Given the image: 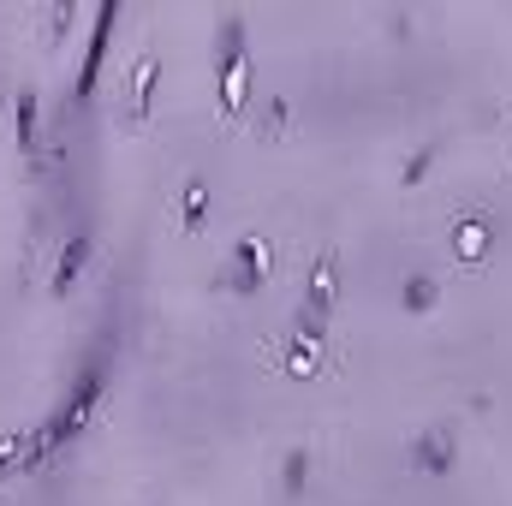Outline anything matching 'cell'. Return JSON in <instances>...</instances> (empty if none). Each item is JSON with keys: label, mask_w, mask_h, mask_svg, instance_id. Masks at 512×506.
Segmentation results:
<instances>
[{"label": "cell", "mask_w": 512, "mask_h": 506, "mask_svg": "<svg viewBox=\"0 0 512 506\" xmlns=\"http://www.w3.org/2000/svg\"><path fill=\"white\" fill-rule=\"evenodd\" d=\"M268 268H274V245L262 239V233H239L221 262H215V274H209V286L215 292H227V298H251L268 286Z\"/></svg>", "instance_id": "5"}, {"label": "cell", "mask_w": 512, "mask_h": 506, "mask_svg": "<svg viewBox=\"0 0 512 506\" xmlns=\"http://www.w3.org/2000/svg\"><path fill=\"white\" fill-rule=\"evenodd\" d=\"M340 274H346V262H340V245L328 239V245H316L310 256V268H304V286H298V310H292V334H304V340H328V328H334V304H340Z\"/></svg>", "instance_id": "3"}, {"label": "cell", "mask_w": 512, "mask_h": 506, "mask_svg": "<svg viewBox=\"0 0 512 506\" xmlns=\"http://www.w3.org/2000/svg\"><path fill=\"white\" fill-rule=\"evenodd\" d=\"M90 256H96L90 227H72V233L60 239L54 262H48V292H54V298H72V292H78V280H84V268H90Z\"/></svg>", "instance_id": "9"}, {"label": "cell", "mask_w": 512, "mask_h": 506, "mask_svg": "<svg viewBox=\"0 0 512 506\" xmlns=\"http://www.w3.org/2000/svg\"><path fill=\"white\" fill-rule=\"evenodd\" d=\"M447 304V280L435 268H411L399 280V316H435Z\"/></svg>", "instance_id": "11"}, {"label": "cell", "mask_w": 512, "mask_h": 506, "mask_svg": "<svg viewBox=\"0 0 512 506\" xmlns=\"http://www.w3.org/2000/svg\"><path fill=\"white\" fill-rule=\"evenodd\" d=\"M298 126V108L292 96H262V114H256V137H286Z\"/></svg>", "instance_id": "18"}, {"label": "cell", "mask_w": 512, "mask_h": 506, "mask_svg": "<svg viewBox=\"0 0 512 506\" xmlns=\"http://www.w3.org/2000/svg\"><path fill=\"white\" fill-rule=\"evenodd\" d=\"M102 393H108V346H96V352L78 364V376L66 381V393L54 399V411L36 423V465H48L60 447H72V441L90 429Z\"/></svg>", "instance_id": "1"}, {"label": "cell", "mask_w": 512, "mask_h": 506, "mask_svg": "<svg viewBox=\"0 0 512 506\" xmlns=\"http://www.w3.org/2000/svg\"><path fill=\"white\" fill-rule=\"evenodd\" d=\"M310 477H316V447H310V441H286V447H280V465H274L280 501H298V495L310 489Z\"/></svg>", "instance_id": "12"}, {"label": "cell", "mask_w": 512, "mask_h": 506, "mask_svg": "<svg viewBox=\"0 0 512 506\" xmlns=\"http://www.w3.org/2000/svg\"><path fill=\"white\" fill-rule=\"evenodd\" d=\"M36 471V429H6L0 435V483Z\"/></svg>", "instance_id": "16"}, {"label": "cell", "mask_w": 512, "mask_h": 506, "mask_svg": "<svg viewBox=\"0 0 512 506\" xmlns=\"http://www.w3.org/2000/svg\"><path fill=\"white\" fill-rule=\"evenodd\" d=\"M459 459H465V429L459 423H423V429H411L405 435V447H399V465L411 471V477H453L459 471Z\"/></svg>", "instance_id": "4"}, {"label": "cell", "mask_w": 512, "mask_h": 506, "mask_svg": "<svg viewBox=\"0 0 512 506\" xmlns=\"http://www.w3.org/2000/svg\"><path fill=\"white\" fill-rule=\"evenodd\" d=\"M280 376H292V381L322 376V346L304 340V334H286V340H280Z\"/></svg>", "instance_id": "15"}, {"label": "cell", "mask_w": 512, "mask_h": 506, "mask_svg": "<svg viewBox=\"0 0 512 506\" xmlns=\"http://www.w3.org/2000/svg\"><path fill=\"white\" fill-rule=\"evenodd\" d=\"M495 239H501V227H495L489 209H477V203L453 209V221H447V256H453L459 268H483V262L495 256Z\"/></svg>", "instance_id": "7"}, {"label": "cell", "mask_w": 512, "mask_h": 506, "mask_svg": "<svg viewBox=\"0 0 512 506\" xmlns=\"http://www.w3.org/2000/svg\"><path fill=\"white\" fill-rule=\"evenodd\" d=\"M120 18H126V0H102L96 6L90 36H84V54H78V72H72V108H90L96 102V84H102V66H108V48H114Z\"/></svg>", "instance_id": "6"}, {"label": "cell", "mask_w": 512, "mask_h": 506, "mask_svg": "<svg viewBox=\"0 0 512 506\" xmlns=\"http://www.w3.org/2000/svg\"><path fill=\"white\" fill-rule=\"evenodd\" d=\"M441 155H447V143H441V137H423V143H417V149L399 161V173H393V179H399V191H423V185L435 179Z\"/></svg>", "instance_id": "14"}, {"label": "cell", "mask_w": 512, "mask_h": 506, "mask_svg": "<svg viewBox=\"0 0 512 506\" xmlns=\"http://www.w3.org/2000/svg\"><path fill=\"white\" fill-rule=\"evenodd\" d=\"M12 137H18L24 167L36 173V167H42V96H36V84H18V102H12Z\"/></svg>", "instance_id": "10"}, {"label": "cell", "mask_w": 512, "mask_h": 506, "mask_svg": "<svg viewBox=\"0 0 512 506\" xmlns=\"http://www.w3.org/2000/svg\"><path fill=\"white\" fill-rule=\"evenodd\" d=\"M126 126H149L155 120V96H161V54L155 48H137L126 66Z\"/></svg>", "instance_id": "8"}, {"label": "cell", "mask_w": 512, "mask_h": 506, "mask_svg": "<svg viewBox=\"0 0 512 506\" xmlns=\"http://www.w3.org/2000/svg\"><path fill=\"white\" fill-rule=\"evenodd\" d=\"M215 108H221V120H239L251 108V30H245V12L215 18Z\"/></svg>", "instance_id": "2"}, {"label": "cell", "mask_w": 512, "mask_h": 506, "mask_svg": "<svg viewBox=\"0 0 512 506\" xmlns=\"http://www.w3.org/2000/svg\"><path fill=\"white\" fill-rule=\"evenodd\" d=\"M78 18H84V6H78V0H48V6H42V42H48V48H60V42L78 30Z\"/></svg>", "instance_id": "17"}, {"label": "cell", "mask_w": 512, "mask_h": 506, "mask_svg": "<svg viewBox=\"0 0 512 506\" xmlns=\"http://www.w3.org/2000/svg\"><path fill=\"white\" fill-rule=\"evenodd\" d=\"M209 209H215V197H209V173H185V179H179V233L197 239V233L209 227Z\"/></svg>", "instance_id": "13"}]
</instances>
